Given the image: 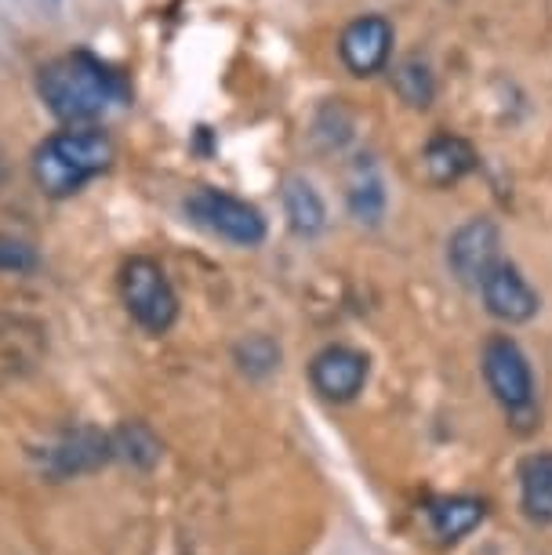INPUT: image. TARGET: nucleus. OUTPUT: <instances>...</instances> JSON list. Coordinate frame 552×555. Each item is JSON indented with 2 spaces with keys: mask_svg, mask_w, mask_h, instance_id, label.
<instances>
[{
  "mask_svg": "<svg viewBox=\"0 0 552 555\" xmlns=\"http://www.w3.org/2000/svg\"><path fill=\"white\" fill-rule=\"evenodd\" d=\"M37 91L44 106L59 120L91 124L102 113H110L117 102L128 99V83L113 66L95 59L91 51H69V55L51 59L37 77Z\"/></svg>",
  "mask_w": 552,
  "mask_h": 555,
  "instance_id": "nucleus-1",
  "label": "nucleus"
},
{
  "mask_svg": "<svg viewBox=\"0 0 552 555\" xmlns=\"http://www.w3.org/2000/svg\"><path fill=\"white\" fill-rule=\"evenodd\" d=\"M117 160V145L106 131L73 124L69 131L51 134L34 153V182L51 201H66L80 193L91 178L106 175Z\"/></svg>",
  "mask_w": 552,
  "mask_h": 555,
  "instance_id": "nucleus-2",
  "label": "nucleus"
},
{
  "mask_svg": "<svg viewBox=\"0 0 552 555\" xmlns=\"http://www.w3.org/2000/svg\"><path fill=\"white\" fill-rule=\"evenodd\" d=\"M120 301L128 317L150 334H168L179 320V295L153 258H131L120 269Z\"/></svg>",
  "mask_w": 552,
  "mask_h": 555,
  "instance_id": "nucleus-3",
  "label": "nucleus"
},
{
  "mask_svg": "<svg viewBox=\"0 0 552 555\" xmlns=\"http://www.w3.org/2000/svg\"><path fill=\"white\" fill-rule=\"evenodd\" d=\"M480 366L487 389L513 422H524V417L535 414V371H530V360L513 338H505V334L487 338Z\"/></svg>",
  "mask_w": 552,
  "mask_h": 555,
  "instance_id": "nucleus-4",
  "label": "nucleus"
},
{
  "mask_svg": "<svg viewBox=\"0 0 552 555\" xmlns=\"http://www.w3.org/2000/svg\"><path fill=\"white\" fill-rule=\"evenodd\" d=\"M185 215L201 229H207V233H215L218 240H229V244H236V247H258L266 240L262 211L233 193L201 185V190H193L185 196Z\"/></svg>",
  "mask_w": 552,
  "mask_h": 555,
  "instance_id": "nucleus-5",
  "label": "nucleus"
},
{
  "mask_svg": "<svg viewBox=\"0 0 552 555\" xmlns=\"http://www.w3.org/2000/svg\"><path fill=\"white\" fill-rule=\"evenodd\" d=\"M498 261H502V233L491 218H473L447 240V269L462 287L480 291Z\"/></svg>",
  "mask_w": 552,
  "mask_h": 555,
  "instance_id": "nucleus-6",
  "label": "nucleus"
},
{
  "mask_svg": "<svg viewBox=\"0 0 552 555\" xmlns=\"http://www.w3.org/2000/svg\"><path fill=\"white\" fill-rule=\"evenodd\" d=\"M371 378V360L349 345H328L309 360V382L328 403H352Z\"/></svg>",
  "mask_w": 552,
  "mask_h": 555,
  "instance_id": "nucleus-7",
  "label": "nucleus"
},
{
  "mask_svg": "<svg viewBox=\"0 0 552 555\" xmlns=\"http://www.w3.org/2000/svg\"><path fill=\"white\" fill-rule=\"evenodd\" d=\"M338 55L352 77H374L389 66L393 55V26L385 15H360L342 29Z\"/></svg>",
  "mask_w": 552,
  "mask_h": 555,
  "instance_id": "nucleus-8",
  "label": "nucleus"
},
{
  "mask_svg": "<svg viewBox=\"0 0 552 555\" xmlns=\"http://www.w3.org/2000/svg\"><path fill=\"white\" fill-rule=\"evenodd\" d=\"M480 298H484V309L502 323H527V320H535L541 309L538 291L530 287L524 272L505 258L487 272V280L480 284Z\"/></svg>",
  "mask_w": 552,
  "mask_h": 555,
  "instance_id": "nucleus-9",
  "label": "nucleus"
},
{
  "mask_svg": "<svg viewBox=\"0 0 552 555\" xmlns=\"http://www.w3.org/2000/svg\"><path fill=\"white\" fill-rule=\"evenodd\" d=\"M113 457V436L99 433V428H77V433H66L55 447H48V473L66 479V476H80V473H95Z\"/></svg>",
  "mask_w": 552,
  "mask_h": 555,
  "instance_id": "nucleus-10",
  "label": "nucleus"
},
{
  "mask_svg": "<svg viewBox=\"0 0 552 555\" xmlns=\"http://www.w3.org/2000/svg\"><path fill=\"white\" fill-rule=\"evenodd\" d=\"M425 519H429L433 533L444 544H454V541L468 538V533L487 519V505L480 498H465V494L433 498L429 505H425Z\"/></svg>",
  "mask_w": 552,
  "mask_h": 555,
  "instance_id": "nucleus-11",
  "label": "nucleus"
},
{
  "mask_svg": "<svg viewBox=\"0 0 552 555\" xmlns=\"http://www.w3.org/2000/svg\"><path fill=\"white\" fill-rule=\"evenodd\" d=\"M476 167L473 145L458 134H433L422 150V171L433 185H454Z\"/></svg>",
  "mask_w": 552,
  "mask_h": 555,
  "instance_id": "nucleus-12",
  "label": "nucleus"
},
{
  "mask_svg": "<svg viewBox=\"0 0 552 555\" xmlns=\"http://www.w3.org/2000/svg\"><path fill=\"white\" fill-rule=\"evenodd\" d=\"M519 505L535 522L552 527V450L519 461Z\"/></svg>",
  "mask_w": 552,
  "mask_h": 555,
  "instance_id": "nucleus-13",
  "label": "nucleus"
},
{
  "mask_svg": "<svg viewBox=\"0 0 552 555\" xmlns=\"http://www.w3.org/2000/svg\"><path fill=\"white\" fill-rule=\"evenodd\" d=\"M284 211L298 236H317L328 225V207L306 178H287L284 182Z\"/></svg>",
  "mask_w": 552,
  "mask_h": 555,
  "instance_id": "nucleus-14",
  "label": "nucleus"
},
{
  "mask_svg": "<svg viewBox=\"0 0 552 555\" xmlns=\"http://www.w3.org/2000/svg\"><path fill=\"white\" fill-rule=\"evenodd\" d=\"M393 83H397V95L414 109H425L436 95L433 73L422 59H403L397 69H393Z\"/></svg>",
  "mask_w": 552,
  "mask_h": 555,
  "instance_id": "nucleus-15",
  "label": "nucleus"
},
{
  "mask_svg": "<svg viewBox=\"0 0 552 555\" xmlns=\"http://www.w3.org/2000/svg\"><path fill=\"white\" fill-rule=\"evenodd\" d=\"M113 457H124L139 468H153L161 461V443L145 425H124L113 433Z\"/></svg>",
  "mask_w": 552,
  "mask_h": 555,
  "instance_id": "nucleus-16",
  "label": "nucleus"
},
{
  "mask_svg": "<svg viewBox=\"0 0 552 555\" xmlns=\"http://www.w3.org/2000/svg\"><path fill=\"white\" fill-rule=\"evenodd\" d=\"M349 207H352V215H357L360 222L378 225V222H382V215H385V190H382V178L374 175V171L360 175L357 182H352V190H349Z\"/></svg>",
  "mask_w": 552,
  "mask_h": 555,
  "instance_id": "nucleus-17",
  "label": "nucleus"
},
{
  "mask_svg": "<svg viewBox=\"0 0 552 555\" xmlns=\"http://www.w3.org/2000/svg\"><path fill=\"white\" fill-rule=\"evenodd\" d=\"M29 269H37L34 247L23 244V240L0 236V272H29Z\"/></svg>",
  "mask_w": 552,
  "mask_h": 555,
  "instance_id": "nucleus-18",
  "label": "nucleus"
}]
</instances>
